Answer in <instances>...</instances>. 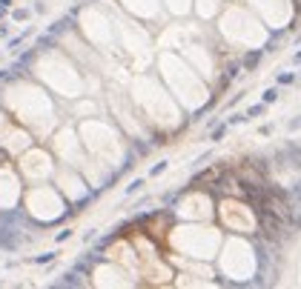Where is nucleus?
Returning a JSON list of instances; mask_svg holds the SVG:
<instances>
[{
	"mask_svg": "<svg viewBox=\"0 0 301 289\" xmlns=\"http://www.w3.org/2000/svg\"><path fill=\"white\" fill-rule=\"evenodd\" d=\"M78 135L83 140V149L89 158L103 163L106 169L118 172L126 158H129V143L126 135L118 129V123L109 120L106 115H95V118H80L78 120Z\"/></svg>",
	"mask_w": 301,
	"mask_h": 289,
	"instance_id": "5",
	"label": "nucleus"
},
{
	"mask_svg": "<svg viewBox=\"0 0 301 289\" xmlns=\"http://www.w3.org/2000/svg\"><path fill=\"white\" fill-rule=\"evenodd\" d=\"M115 3H118L126 15L138 18L140 23H146L149 29L164 26V20H167V12L161 6V0H115Z\"/></svg>",
	"mask_w": 301,
	"mask_h": 289,
	"instance_id": "22",
	"label": "nucleus"
},
{
	"mask_svg": "<svg viewBox=\"0 0 301 289\" xmlns=\"http://www.w3.org/2000/svg\"><path fill=\"white\" fill-rule=\"evenodd\" d=\"M126 92H129L135 109L140 112L143 123L155 132H175L187 118V112L178 106V100L170 95V89L161 83V78L149 69L132 72L126 80Z\"/></svg>",
	"mask_w": 301,
	"mask_h": 289,
	"instance_id": "3",
	"label": "nucleus"
},
{
	"mask_svg": "<svg viewBox=\"0 0 301 289\" xmlns=\"http://www.w3.org/2000/svg\"><path fill=\"white\" fill-rule=\"evenodd\" d=\"M224 3L227 0H192V15L201 23H212L218 18V12L224 9Z\"/></svg>",
	"mask_w": 301,
	"mask_h": 289,
	"instance_id": "25",
	"label": "nucleus"
},
{
	"mask_svg": "<svg viewBox=\"0 0 301 289\" xmlns=\"http://www.w3.org/2000/svg\"><path fill=\"white\" fill-rule=\"evenodd\" d=\"M18 175L23 178V183H43V180H52L55 169H58V160L49 152V146H35L32 143L29 149H23L18 158L12 160Z\"/></svg>",
	"mask_w": 301,
	"mask_h": 289,
	"instance_id": "15",
	"label": "nucleus"
},
{
	"mask_svg": "<svg viewBox=\"0 0 301 289\" xmlns=\"http://www.w3.org/2000/svg\"><path fill=\"white\" fill-rule=\"evenodd\" d=\"M0 106L9 112L23 129H29L35 140H46L60 123L55 95L46 86H40L35 78L9 80L0 89Z\"/></svg>",
	"mask_w": 301,
	"mask_h": 289,
	"instance_id": "1",
	"label": "nucleus"
},
{
	"mask_svg": "<svg viewBox=\"0 0 301 289\" xmlns=\"http://www.w3.org/2000/svg\"><path fill=\"white\" fill-rule=\"evenodd\" d=\"M89 283L98 289H132V286H138V278L126 266L115 263V260H103V263H98L92 269Z\"/></svg>",
	"mask_w": 301,
	"mask_h": 289,
	"instance_id": "20",
	"label": "nucleus"
},
{
	"mask_svg": "<svg viewBox=\"0 0 301 289\" xmlns=\"http://www.w3.org/2000/svg\"><path fill=\"white\" fill-rule=\"evenodd\" d=\"M29 72L40 86H46L55 98L63 100H75L80 95H98L103 89V78L100 75H86L60 46L40 49L32 60Z\"/></svg>",
	"mask_w": 301,
	"mask_h": 289,
	"instance_id": "2",
	"label": "nucleus"
},
{
	"mask_svg": "<svg viewBox=\"0 0 301 289\" xmlns=\"http://www.w3.org/2000/svg\"><path fill=\"white\" fill-rule=\"evenodd\" d=\"M152 66H155V75L161 78V83L170 89V95L178 100V106L184 112H201L210 103L212 98L210 83L201 78L175 49H155Z\"/></svg>",
	"mask_w": 301,
	"mask_h": 289,
	"instance_id": "4",
	"label": "nucleus"
},
{
	"mask_svg": "<svg viewBox=\"0 0 301 289\" xmlns=\"http://www.w3.org/2000/svg\"><path fill=\"white\" fill-rule=\"evenodd\" d=\"M275 100H278V89L272 86V89H267V92H264V103H275Z\"/></svg>",
	"mask_w": 301,
	"mask_h": 289,
	"instance_id": "27",
	"label": "nucleus"
},
{
	"mask_svg": "<svg viewBox=\"0 0 301 289\" xmlns=\"http://www.w3.org/2000/svg\"><path fill=\"white\" fill-rule=\"evenodd\" d=\"M3 160H6V155H3V152H0V163H3Z\"/></svg>",
	"mask_w": 301,
	"mask_h": 289,
	"instance_id": "31",
	"label": "nucleus"
},
{
	"mask_svg": "<svg viewBox=\"0 0 301 289\" xmlns=\"http://www.w3.org/2000/svg\"><path fill=\"white\" fill-rule=\"evenodd\" d=\"M52 183L58 186V192L69 200V206L75 203H83V200L92 195V186L86 183V178L80 175V169L75 166H66V163H58V169L52 175Z\"/></svg>",
	"mask_w": 301,
	"mask_h": 289,
	"instance_id": "19",
	"label": "nucleus"
},
{
	"mask_svg": "<svg viewBox=\"0 0 301 289\" xmlns=\"http://www.w3.org/2000/svg\"><path fill=\"white\" fill-rule=\"evenodd\" d=\"M287 129H290V132H295V129H301V115H298V118H292V120H290V123H287Z\"/></svg>",
	"mask_w": 301,
	"mask_h": 289,
	"instance_id": "28",
	"label": "nucleus"
},
{
	"mask_svg": "<svg viewBox=\"0 0 301 289\" xmlns=\"http://www.w3.org/2000/svg\"><path fill=\"white\" fill-rule=\"evenodd\" d=\"M212 263H215L218 278H224L227 283H252L258 278L261 255L247 235H227L224 232L221 249Z\"/></svg>",
	"mask_w": 301,
	"mask_h": 289,
	"instance_id": "9",
	"label": "nucleus"
},
{
	"mask_svg": "<svg viewBox=\"0 0 301 289\" xmlns=\"http://www.w3.org/2000/svg\"><path fill=\"white\" fill-rule=\"evenodd\" d=\"M106 106H109V118L118 123V129L129 140H149L152 138V129L143 123L140 112L135 109L129 92L120 89L118 83H109L106 86Z\"/></svg>",
	"mask_w": 301,
	"mask_h": 289,
	"instance_id": "13",
	"label": "nucleus"
},
{
	"mask_svg": "<svg viewBox=\"0 0 301 289\" xmlns=\"http://www.w3.org/2000/svg\"><path fill=\"white\" fill-rule=\"evenodd\" d=\"M103 258L115 260V263H120V266H126V269L138 278V252H135V246H132L129 238L112 240L109 246H106V252H103ZM138 286H140V283H138Z\"/></svg>",
	"mask_w": 301,
	"mask_h": 289,
	"instance_id": "23",
	"label": "nucleus"
},
{
	"mask_svg": "<svg viewBox=\"0 0 301 289\" xmlns=\"http://www.w3.org/2000/svg\"><path fill=\"white\" fill-rule=\"evenodd\" d=\"M32 143H35L32 132L23 129L9 112L0 106V152H3L9 160H15L23 149H29Z\"/></svg>",
	"mask_w": 301,
	"mask_h": 289,
	"instance_id": "17",
	"label": "nucleus"
},
{
	"mask_svg": "<svg viewBox=\"0 0 301 289\" xmlns=\"http://www.w3.org/2000/svg\"><path fill=\"white\" fill-rule=\"evenodd\" d=\"M20 206L29 215L35 223H58V220L66 218L69 212V200L58 192V186L52 180H43V183H26L23 186V198H20Z\"/></svg>",
	"mask_w": 301,
	"mask_h": 289,
	"instance_id": "10",
	"label": "nucleus"
},
{
	"mask_svg": "<svg viewBox=\"0 0 301 289\" xmlns=\"http://www.w3.org/2000/svg\"><path fill=\"white\" fill-rule=\"evenodd\" d=\"M161 6L167 12V18H190L192 15V0H161Z\"/></svg>",
	"mask_w": 301,
	"mask_h": 289,
	"instance_id": "26",
	"label": "nucleus"
},
{
	"mask_svg": "<svg viewBox=\"0 0 301 289\" xmlns=\"http://www.w3.org/2000/svg\"><path fill=\"white\" fill-rule=\"evenodd\" d=\"M46 143H49V152L55 155L58 163H66V166H75V169H83L89 163V155L83 149V140H80L78 129L72 123L60 120L58 129L46 138Z\"/></svg>",
	"mask_w": 301,
	"mask_h": 289,
	"instance_id": "14",
	"label": "nucleus"
},
{
	"mask_svg": "<svg viewBox=\"0 0 301 289\" xmlns=\"http://www.w3.org/2000/svg\"><path fill=\"white\" fill-rule=\"evenodd\" d=\"M215 220L227 235H258V212L244 195H224L215 200Z\"/></svg>",
	"mask_w": 301,
	"mask_h": 289,
	"instance_id": "12",
	"label": "nucleus"
},
{
	"mask_svg": "<svg viewBox=\"0 0 301 289\" xmlns=\"http://www.w3.org/2000/svg\"><path fill=\"white\" fill-rule=\"evenodd\" d=\"M178 220H215V198L207 189L184 192L175 203Z\"/></svg>",
	"mask_w": 301,
	"mask_h": 289,
	"instance_id": "18",
	"label": "nucleus"
},
{
	"mask_svg": "<svg viewBox=\"0 0 301 289\" xmlns=\"http://www.w3.org/2000/svg\"><path fill=\"white\" fill-rule=\"evenodd\" d=\"M69 112L75 118H95V115H103V106H100L95 95H80V98L69 100Z\"/></svg>",
	"mask_w": 301,
	"mask_h": 289,
	"instance_id": "24",
	"label": "nucleus"
},
{
	"mask_svg": "<svg viewBox=\"0 0 301 289\" xmlns=\"http://www.w3.org/2000/svg\"><path fill=\"white\" fill-rule=\"evenodd\" d=\"M292 80H295V75H287V72L278 75V83H292Z\"/></svg>",
	"mask_w": 301,
	"mask_h": 289,
	"instance_id": "29",
	"label": "nucleus"
},
{
	"mask_svg": "<svg viewBox=\"0 0 301 289\" xmlns=\"http://www.w3.org/2000/svg\"><path fill=\"white\" fill-rule=\"evenodd\" d=\"M218 38L230 46V49H264L270 40V29L258 20V15L244 3V0H232L224 3V9L218 12V18L212 20Z\"/></svg>",
	"mask_w": 301,
	"mask_h": 289,
	"instance_id": "6",
	"label": "nucleus"
},
{
	"mask_svg": "<svg viewBox=\"0 0 301 289\" xmlns=\"http://www.w3.org/2000/svg\"><path fill=\"white\" fill-rule=\"evenodd\" d=\"M78 32H80V38L86 40L89 46H95L100 55H106V58H112V60L120 58L118 38H115V23H112L109 12L103 9L100 3H89V6L80 9Z\"/></svg>",
	"mask_w": 301,
	"mask_h": 289,
	"instance_id": "11",
	"label": "nucleus"
},
{
	"mask_svg": "<svg viewBox=\"0 0 301 289\" xmlns=\"http://www.w3.org/2000/svg\"><path fill=\"white\" fill-rule=\"evenodd\" d=\"M270 32H287L295 20V0H244Z\"/></svg>",
	"mask_w": 301,
	"mask_h": 289,
	"instance_id": "16",
	"label": "nucleus"
},
{
	"mask_svg": "<svg viewBox=\"0 0 301 289\" xmlns=\"http://www.w3.org/2000/svg\"><path fill=\"white\" fill-rule=\"evenodd\" d=\"M23 178L18 175L15 163L12 160H3L0 163V212H12L20 206V198H23Z\"/></svg>",
	"mask_w": 301,
	"mask_h": 289,
	"instance_id": "21",
	"label": "nucleus"
},
{
	"mask_svg": "<svg viewBox=\"0 0 301 289\" xmlns=\"http://www.w3.org/2000/svg\"><path fill=\"white\" fill-rule=\"evenodd\" d=\"M103 9L109 12L112 23H115V38H118V49L120 58L129 60L135 72L146 69L155 60V35L146 23H140L138 18H132L120 9L115 0H98Z\"/></svg>",
	"mask_w": 301,
	"mask_h": 289,
	"instance_id": "7",
	"label": "nucleus"
},
{
	"mask_svg": "<svg viewBox=\"0 0 301 289\" xmlns=\"http://www.w3.org/2000/svg\"><path fill=\"white\" fill-rule=\"evenodd\" d=\"M292 60H295V63H301V52H298V55H295V58H292Z\"/></svg>",
	"mask_w": 301,
	"mask_h": 289,
	"instance_id": "30",
	"label": "nucleus"
},
{
	"mask_svg": "<svg viewBox=\"0 0 301 289\" xmlns=\"http://www.w3.org/2000/svg\"><path fill=\"white\" fill-rule=\"evenodd\" d=\"M224 240V229L215 220H178L167 229V249L192 260H215Z\"/></svg>",
	"mask_w": 301,
	"mask_h": 289,
	"instance_id": "8",
	"label": "nucleus"
}]
</instances>
